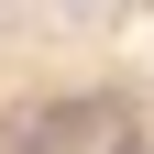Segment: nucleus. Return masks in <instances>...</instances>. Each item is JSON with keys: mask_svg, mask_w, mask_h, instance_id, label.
I'll return each mask as SVG.
<instances>
[{"mask_svg": "<svg viewBox=\"0 0 154 154\" xmlns=\"http://www.w3.org/2000/svg\"><path fill=\"white\" fill-rule=\"evenodd\" d=\"M110 121H121V99H110V88H77V99H55V110H22L11 143L22 154H66V143H88V132H110Z\"/></svg>", "mask_w": 154, "mask_h": 154, "instance_id": "1", "label": "nucleus"}, {"mask_svg": "<svg viewBox=\"0 0 154 154\" xmlns=\"http://www.w3.org/2000/svg\"><path fill=\"white\" fill-rule=\"evenodd\" d=\"M77 11H99V0H77Z\"/></svg>", "mask_w": 154, "mask_h": 154, "instance_id": "2", "label": "nucleus"}, {"mask_svg": "<svg viewBox=\"0 0 154 154\" xmlns=\"http://www.w3.org/2000/svg\"><path fill=\"white\" fill-rule=\"evenodd\" d=\"M121 154H143V143H121Z\"/></svg>", "mask_w": 154, "mask_h": 154, "instance_id": "3", "label": "nucleus"}]
</instances>
